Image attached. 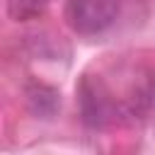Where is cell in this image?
I'll use <instances>...</instances> for the list:
<instances>
[{"mask_svg":"<svg viewBox=\"0 0 155 155\" xmlns=\"http://www.w3.org/2000/svg\"><path fill=\"white\" fill-rule=\"evenodd\" d=\"M119 0H68L65 19L73 31L92 36L107 31L119 17Z\"/></svg>","mask_w":155,"mask_h":155,"instance_id":"1","label":"cell"}]
</instances>
